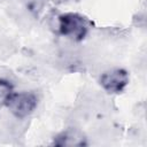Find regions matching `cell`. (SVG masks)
Listing matches in <instances>:
<instances>
[{"instance_id":"obj_1","label":"cell","mask_w":147,"mask_h":147,"mask_svg":"<svg viewBox=\"0 0 147 147\" xmlns=\"http://www.w3.org/2000/svg\"><path fill=\"white\" fill-rule=\"evenodd\" d=\"M87 25L86 18L78 14H64L59 16V31L74 41L82 39L86 34Z\"/></svg>"},{"instance_id":"obj_2","label":"cell","mask_w":147,"mask_h":147,"mask_svg":"<svg viewBox=\"0 0 147 147\" xmlns=\"http://www.w3.org/2000/svg\"><path fill=\"white\" fill-rule=\"evenodd\" d=\"M9 111L17 118H24L37 107V96L31 92L11 94L6 102Z\"/></svg>"},{"instance_id":"obj_3","label":"cell","mask_w":147,"mask_h":147,"mask_svg":"<svg viewBox=\"0 0 147 147\" xmlns=\"http://www.w3.org/2000/svg\"><path fill=\"white\" fill-rule=\"evenodd\" d=\"M129 80L127 74L123 69H109L101 74V85L109 93H118L124 90Z\"/></svg>"},{"instance_id":"obj_4","label":"cell","mask_w":147,"mask_h":147,"mask_svg":"<svg viewBox=\"0 0 147 147\" xmlns=\"http://www.w3.org/2000/svg\"><path fill=\"white\" fill-rule=\"evenodd\" d=\"M85 141L86 138L83 134V132L76 126H71L70 129L65 130L64 132H62L56 137V139L54 140V145L74 147V146H83L85 145Z\"/></svg>"},{"instance_id":"obj_5","label":"cell","mask_w":147,"mask_h":147,"mask_svg":"<svg viewBox=\"0 0 147 147\" xmlns=\"http://www.w3.org/2000/svg\"><path fill=\"white\" fill-rule=\"evenodd\" d=\"M11 95V83L7 79H0V106L6 103Z\"/></svg>"},{"instance_id":"obj_6","label":"cell","mask_w":147,"mask_h":147,"mask_svg":"<svg viewBox=\"0 0 147 147\" xmlns=\"http://www.w3.org/2000/svg\"><path fill=\"white\" fill-rule=\"evenodd\" d=\"M46 1H49V2H53V3H63L68 0H46Z\"/></svg>"}]
</instances>
